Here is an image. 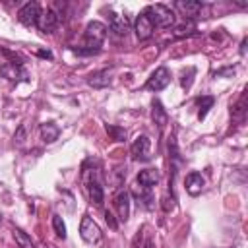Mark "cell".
I'll use <instances>...</instances> for the list:
<instances>
[{"label": "cell", "instance_id": "15", "mask_svg": "<svg viewBox=\"0 0 248 248\" xmlns=\"http://www.w3.org/2000/svg\"><path fill=\"white\" fill-rule=\"evenodd\" d=\"M136 182L141 184V186L153 188V186L159 182V170H157V169H145V170H140Z\"/></svg>", "mask_w": 248, "mask_h": 248}, {"label": "cell", "instance_id": "31", "mask_svg": "<svg viewBox=\"0 0 248 248\" xmlns=\"http://www.w3.org/2000/svg\"><path fill=\"white\" fill-rule=\"evenodd\" d=\"M143 248H153V242H151V240H147V242H145V246H143Z\"/></svg>", "mask_w": 248, "mask_h": 248}, {"label": "cell", "instance_id": "13", "mask_svg": "<svg viewBox=\"0 0 248 248\" xmlns=\"http://www.w3.org/2000/svg\"><path fill=\"white\" fill-rule=\"evenodd\" d=\"M108 25H110V31H114L120 37H126L130 33V21H128L126 16H120V14L110 12L108 14Z\"/></svg>", "mask_w": 248, "mask_h": 248}, {"label": "cell", "instance_id": "14", "mask_svg": "<svg viewBox=\"0 0 248 248\" xmlns=\"http://www.w3.org/2000/svg\"><path fill=\"white\" fill-rule=\"evenodd\" d=\"M184 186H186V192L190 194V196H198V194H202V190H203V186H205V180H203V176L200 174V172H190L186 178H184Z\"/></svg>", "mask_w": 248, "mask_h": 248}, {"label": "cell", "instance_id": "22", "mask_svg": "<svg viewBox=\"0 0 248 248\" xmlns=\"http://www.w3.org/2000/svg\"><path fill=\"white\" fill-rule=\"evenodd\" d=\"M12 232H14V238H16V242H17L19 248H35V242L31 240V236L27 232H23L21 229H16V227H14Z\"/></svg>", "mask_w": 248, "mask_h": 248}, {"label": "cell", "instance_id": "18", "mask_svg": "<svg viewBox=\"0 0 248 248\" xmlns=\"http://www.w3.org/2000/svg\"><path fill=\"white\" fill-rule=\"evenodd\" d=\"M246 91H242L240 93V97H238V101L232 105V108H231V114H232V118L236 120V122H242L244 118H246Z\"/></svg>", "mask_w": 248, "mask_h": 248}, {"label": "cell", "instance_id": "5", "mask_svg": "<svg viewBox=\"0 0 248 248\" xmlns=\"http://www.w3.org/2000/svg\"><path fill=\"white\" fill-rule=\"evenodd\" d=\"M39 16H41V8H39L37 2H27V4H23V6L19 8V12H17V19H19V23L25 25V27L37 25Z\"/></svg>", "mask_w": 248, "mask_h": 248}, {"label": "cell", "instance_id": "16", "mask_svg": "<svg viewBox=\"0 0 248 248\" xmlns=\"http://www.w3.org/2000/svg\"><path fill=\"white\" fill-rule=\"evenodd\" d=\"M132 194L136 196L138 202H141L145 207H151V202H153V194H151V188L147 186H141V184H134L132 186Z\"/></svg>", "mask_w": 248, "mask_h": 248}, {"label": "cell", "instance_id": "20", "mask_svg": "<svg viewBox=\"0 0 248 248\" xmlns=\"http://www.w3.org/2000/svg\"><path fill=\"white\" fill-rule=\"evenodd\" d=\"M41 136H43V140H45L46 143H52V141L58 140L60 128H58L54 122H45V124L41 126Z\"/></svg>", "mask_w": 248, "mask_h": 248}, {"label": "cell", "instance_id": "25", "mask_svg": "<svg viewBox=\"0 0 248 248\" xmlns=\"http://www.w3.org/2000/svg\"><path fill=\"white\" fill-rule=\"evenodd\" d=\"M192 31H196L194 23H186V25H178V27L174 29V35H176V37H184V35H192Z\"/></svg>", "mask_w": 248, "mask_h": 248}, {"label": "cell", "instance_id": "19", "mask_svg": "<svg viewBox=\"0 0 248 248\" xmlns=\"http://www.w3.org/2000/svg\"><path fill=\"white\" fill-rule=\"evenodd\" d=\"M151 107H153V110H151L153 122L159 126V130H163V126L169 122V114H167V110L163 108V105H161L159 101H153V103H151Z\"/></svg>", "mask_w": 248, "mask_h": 248}, {"label": "cell", "instance_id": "30", "mask_svg": "<svg viewBox=\"0 0 248 248\" xmlns=\"http://www.w3.org/2000/svg\"><path fill=\"white\" fill-rule=\"evenodd\" d=\"M39 56L41 58H52V52L50 50H39Z\"/></svg>", "mask_w": 248, "mask_h": 248}, {"label": "cell", "instance_id": "11", "mask_svg": "<svg viewBox=\"0 0 248 248\" xmlns=\"http://www.w3.org/2000/svg\"><path fill=\"white\" fill-rule=\"evenodd\" d=\"M153 23H151V19L147 17V14L145 12H141L138 17H136V23H134V31H136V37L140 39V41H145V39H149L151 35H153Z\"/></svg>", "mask_w": 248, "mask_h": 248}, {"label": "cell", "instance_id": "9", "mask_svg": "<svg viewBox=\"0 0 248 248\" xmlns=\"http://www.w3.org/2000/svg\"><path fill=\"white\" fill-rule=\"evenodd\" d=\"M58 21H60L58 12L50 8V10L41 12V16H39V19H37V27H39V31H43V33H52V31L58 27Z\"/></svg>", "mask_w": 248, "mask_h": 248}, {"label": "cell", "instance_id": "2", "mask_svg": "<svg viewBox=\"0 0 248 248\" xmlns=\"http://www.w3.org/2000/svg\"><path fill=\"white\" fill-rule=\"evenodd\" d=\"M83 184H85V192L89 196V202L97 207L103 205L105 202V190H103V180H101V172L99 167L95 169H87L83 165Z\"/></svg>", "mask_w": 248, "mask_h": 248}, {"label": "cell", "instance_id": "28", "mask_svg": "<svg viewBox=\"0 0 248 248\" xmlns=\"http://www.w3.org/2000/svg\"><path fill=\"white\" fill-rule=\"evenodd\" d=\"M105 219H107V225H108L110 229H116V227H118V221L114 219V215H112L110 211H105Z\"/></svg>", "mask_w": 248, "mask_h": 248}, {"label": "cell", "instance_id": "6", "mask_svg": "<svg viewBox=\"0 0 248 248\" xmlns=\"http://www.w3.org/2000/svg\"><path fill=\"white\" fill-rule=\"evenodd\" d=\"M169 83H170V72H169L165 66H159V68L149 76V79L145 81V89H149V91H161V89H165Z\"/></svg>", "mask_w": 248, "mask_h": 248}, {"label": "cell", "instance_id": "17", "mask_svg": "<svg viewBox=\"0 0 248 248\" xmlns=\"http://www.w3.org/2000/svg\"><path fill=\"white\" fill-rule=\"evenodd\" d=\"M87 83H89L91 87H95V89H103V87H107V85L110 83V74H108V70H101V72L91 74L89 79H87Z\"/></svg>", "mask_w": 248, "mask_h": 248}, {"label": "cell", "instance_id": "26", "mask_svg": "<svg viewBox=\"0 0 248 248\" xmlns=\"http://www.w3.org/2000/svg\"><path fill=\"white\" fill-rule=\"evenodd\" d=\"M25 136H27V128H25V124H21V126L17 128V132L14 134V143H16V145H21V143L25 141Z\"/></svg>", "mask_w": 248, "mask_h": 248}, {"label": "cell", "instance_id": "1", "mask_svg": "<svg viewBox=\"0 0 248 248\" xmlns=\"http://www.w3.org/2000/svg\"><path fill=\"white\" fill-rule=\"evenodd\" d=\"M107 27L101 21H89L83 31V43L79 48H74L76 54H97L101 50V45L105 43Z\"/></svg>", "mask_w": 248, "mask_h": 248}, {"label": "cell", "instance_id": "21", "mask_svg": "<svg viewBox=\"0 0 248 248\" xmlns=\"http://www.w3.org/2000/svg\"><path fill=\"white\" fill-rule=\"evenodd\" d=\"M213 103H215V99H213L211 95H202V97L196 99V105L200 107V110H198V118H200V120L205 118V114H207V110L213 107Z\"/></svg>", "mask_w": 248, "mask_h": 248}, {"label": "cell", "instance_id": "4", "mask_svg": "<svg viewBox=\"0 0 248 248\" xmlns=\"http://www.w3.org/2000/svg\"><path fill=\"white\" fill-rule=\"evenodd\" d=\"M79 236H81L87 244H97V242H101L103 232H101L99 225H97L89 215H83V217H81V223H79Z\"/></svg>", "mask_w": 248, "mask_h": 248}, {"label": "cell", "instance_id": "7", "mask_svg": "<svg viewBox=\"0 0 248 248\" xmlns=\"http://www.w3.org/2000/svg\"><path fill=\"white\" fill-rule=\"evenodd\" d=\"M149 153H151V141H149V138L147 136H138L136 141L130 147L132 159H136V161H149L151 159Z\"/></svg>", "mask_w": 248, "mask_h": 248}, {"label": "cell", "instance_id": "12", "mask_svg": "<svg viewBox=\"0 0 248 248\" xmlns=\"http://www.w3.org/2000/svg\"><path fill=\"white\" fill-rule=\"evenodd\" d=\"M174 8L188 19H194L198 17L202 12H203V4L202 2H194V0H178L174 2Z\"/></svg>", "mask_w": 248, "mask_h": 248}, {"label": "cell", "instance_id": "24", "mask_svg": "<svg viewBox=\"0 0 248 248\" xmlns=\"http://www.w3.org/2000/svg\"><path fill=\"white\" fill-rule=\"evenodd\" d=\"M107 132L112 136V140H116V141H122L124 138H126V130L124 128H118V126H107Z\"/></svg>", "mask_w": 248, "mask_h": 248}, {"label": "cell", "instance_id": "8", "mask_svg": "<svg viewBox=\"0 0 248 248\" xmlns=\"http://www.w3.org/2000/svg\"><path fill=\"white\" fill-rule=\"evenodd\" d=\"M112 203H114L118 221H128V217H130V194L124 188L116 190V194L112 198Z\"/></svg>", "mask_w": 248, "mask_h": 248}, {"label": "cell", "instance_id": "27", "mask_svg": "<svg viewBox=\"0 0 248 248\" xmlns=\"http://www.w3.org/2000/svg\"><path fill=\"white\" fill-rule=\"evenodd\" d=\"M194 74H196V70H194V68H190V70H188V76H186V74L182 76V87H184V89H190L192 79H194V78H192Z\"/></svg>", "mask_w": 248, "mask_h": 248}, {"label": "cell", "instance_id": "3", "mask_svg": "<svg viewBox=\"0 0 248 248\" xmlns=\"http://www.w3.org/2000/svg\"><path fill=\"white\" fill-rule=\"evenodd\" d=\"M147 17L151 19L153 27H163V29H169L170 25H174V14L169 6L165 4H149L145 10Z\"/></svg>", "mask_w": 248, "mask_h": 248}, {"label": "cell", "instance_id": "29", "mask_svg": "<svg viewBox=\"0 0 248 248\" xmlns=\"http://www.w3.org/2000/svg\"><path fill=\"white\" fill-rule=\"evenodd\" d=\"M232 74H234V70H232V68H225V70L215 72V76H232Z\"/></svg>", "mask_w": 248, "mask_h": 248}, {"label": "cell", "instance_id": "23", "mask_svg": "<svg viewBox=\"0 0 248 248\" xmlns=\"http://www.w3.org/2000/svg\"><path fill=\"white\" fill-rule=\"evenodd\" d=\"M52 229H54L56 236H60L62 240L66 238V225H64V221H62L60 215H52Z\"/></svg>", "mask_w": 248, "mask_h": 248}, {"label": "cell", "instance_id": "10", "mask_svg": "<svg viewBox=\"0 0 248 248\" xmlns=\"http://www.w3.org/2000/svg\"><path fill=\"white\" fill-rule=\"evenodd\" d=\"M0 76L10 79V81H27V72L23 66L19 64H12V62H6L0 66Z\"/></svg>", "mask_w": 248, "mask_h": 248}]
</instances>
